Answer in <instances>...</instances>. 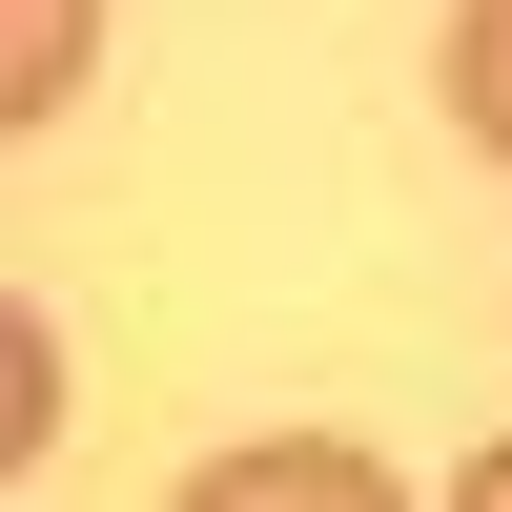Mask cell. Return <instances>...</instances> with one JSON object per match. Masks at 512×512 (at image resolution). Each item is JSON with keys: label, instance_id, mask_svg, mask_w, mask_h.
<instances>
[{"label": "cell", "instance_id": "1", "mask_svg": "<svg viewBox=\"0 0 512 512\" xmlns=\"http://www.w3.org/2000/svg\"><path fill=\"white\" fill-rule=\"evenodd\" d=\"M82 62H103V0H0V123L21 144L82 103Z\"/></svg>", "mask_w": 512, "mask_h": 512}, {"label": "cell", "instance_id": "2", "mask_svg": "<svg viewBox=\"0 0 512 512\" xmlns=\"http://www.w3.org/2000/svg\"><path fill=\"white\" fill-rule=\"evenodd\" d=\"M205 512H390V472H369V451H226Z\"/></svg>", "mask_w": 512, "mask_h": 512}, {"label": "cell", "instance_id": "3", "mask_svg": "<svg viewBox=\"0 0 512 512\" xmlns=\"http://www.w3.org/2000/svg\"><path fill=\"white\" fill-rule=\"evenodd\" d=\"M451 123L512 164V0H472V21H451Z\"/></svg>", "mask_w": 512, "mask_h": 512}, {"label": "cell", "instance_id": "4", "mask_svg": "<svg viewBox=\"0 0 512 512\" xmlns=\"http://www.w3.org/2000/svg\"><path fill=\"white\" fill-rule=\"evenodd\" d=\"M41 431H62V349H41V308L0 328V472H41Z\"/></svg>", "mask_w": 512, "mask_h": 512}, {"label": "cell", "instance_id": "5", "mask_svg": "<svg viewBox=\"0 0 512 512\" xmlns=\"http://www.w3.org/2000/svg\"><path fill=\"white\" fill-rule=\"evenodd\" d=\"M472 512H512V451H472Z\"/></svg>", "mask_w": 512, "mask_h": 512}]
</instances>
